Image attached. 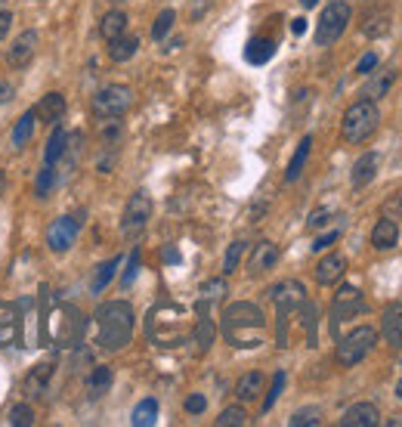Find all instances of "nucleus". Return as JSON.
Returning a JSON list of instances; mask_svg holds the SVG:
<instances>
[{"instance_id": "f257e3e1", "label": "nucleus", "mask_w": 402, "mask_h": 427, "mask_svg": "<svg viewBox=\"0 0 402 427\" xmlns=\"http://www.w3.org/2000/svg\"><path fill=\"white\" fill-rule=\"evenodd\" d=\"M134 338V307L127 300H108L96 310V344L103 350H124Z\"/></svg>"}, {"instance_id": "f03ea898", "label": "nucleus", "mask_w": 402, "mask_h": 427, "mask_svg": "<svg viewBox=\"0 0 402 427\" xmlns=\"http://www.w3.org/2000/svg\"><path fill=\"white\" fill-rule=\"evenodd\" d=\"M263 313L254 304H232L223 313V335L232 347H257L263 340Z\"/></svg>"}, {"instance_id": "7ed1b4c3", "label": "nucleus", "mask_w": 402, "mask_h": 427, "mask_svg": "<svg viewBox=\"0 0 402 427\" xmlns=\"http://www.w3.org/2000/svg\"><path fill=\"white\" fill-rule=\"evenodd\" d=\"M377 124H381V112H377L375 99H359L344 112V121H340V136L344 143L359 146L365 143L368 136H375Z\"/></svg>"}, {"instance_id": "20e7f679", "label": "nucleus", "mask_w": 402, "mask_h": 427, "mask_svg": "<svg viewBox=\"0 0 402 427\" xmlns=\"http://www.w3.org/2000/svg\"><path fill=\"white\" fill-rule=\"evenodd\" d=\"M149 338L158 347H180L189 338L186 329V313L180 307H158L149 316Z\"/></svg>"}, {"instance_id": "39448f33", "label": "nucleus", "mask_w": 402, "mask_h": 427, "mask_svg": "<svg viewBox=\"0 0 402 427\" xmlns=\"http://www.w3.org/2000/svg\"><path fill=\"white\" fill-rule=\"evenodd\" d=\"M350 19H353L350 4H346V0H331V4L319 13V22H316V44L331 46L335 41H340L346 25H350Z\"/></svg>"}, {"instance_id": "423d86ee", "label": "nucleus", "mask_w": 402, "mask_h": 427, "mask_svg": "<svg viewBox=\"0 0 402 427\" xmlns=\"http://www.w3.org/2000/svg\"><path fill=\"white\" fill-rule=\"evenodd\" d=\"M375 344H377V331L371 325H359V329H353L350 335L337 340V362L340 366H359Z\"/></svg>"}, {"instance_id": "0eeeda50", "label": "nucleus", "mask_w": 402, "mask_h": 427, "mask_svg": "<svg viewBox=\"0 0 402 427\" xmlns=\"http://www.w3.org/2000/svg\"><path fill=\"white\" fill-rule=\"evenodd\" d=\"M130 106H134V90L127 84H108V87L96 90V96H93V115L103 121L121 118Z\"/></svg>"}, {"instance_id": "6e6552de", "label": "nucleus", "mask_w": 402, "mask_h": 427, "mask_svg": "<svg viewBox=\"0 0 402 427\" xmlns=\"http://www.w3.org/2000/svg\"><path fill=\"white\" fill-rule=\"evenodd\" d=\"M269 300H273L278 310V347H285V340H288V335H285V329H288V313L294 307L304 304V285L294 282V279L278 282L269 288Z\"/></svg>"}, {"instance_id": "1a4fd4ad", "label": "nucleus", "mask_w": 402, "mask_h": 427, "mask_svg": "<svg viewBox=\"0 0 402 427\" xmlns=\"http://www.w3.org/2000/svg\"><path fill=\"white\" fill-rule=\"evenodd\" d=\"M365 310H368V307H365V298H362V291L353 288V285H344V288L335 294V304H331V331L337 335L340 322L353 319V316L365 313Z\"/></svg>"}, {"instance_id": "9d476101", "label": "nucleus", "mask_w": 402, "mask_h": 427, "mask_svg": "<svg viewBox=\"0 0 402 427\" xmlns=\"http://www.w3.org/2000/svg\"><path fill=\"white\" fill-rule=\"evenodd\" d=\"M152 217V198L149 192H134L127 201V208H124V217H121V232L124 236H136V232L145 229V223H149Z\"/></svg>"}, {"instance_id": "9b49d317", "label": "nucleus", "mask_w": 402, "mask_h": 427, "mask_svg": "<svg viewBox=\"0 0 402 427\" xmlns=\"http://www.w3.org/2000/svg\"><path fill=\"white\" fill-rule=\"evenodd\" d=\"M77 229H81V223H77L74 217H56V220L50 223V229H46V245H50V251L65 254L68 248L74 245Z\"/></svg>"}, {"instance_id": "f8f14e48", "label": "nucleus", "mask_w": 402, "mask_h": 427, "mask_svg": "<svg viewBox=\"0 0 402 427\" xmlns=\"http://www.w3.org/2000/svg\"><path fill=\"white\" fill-rule=\"evenodd\" d=\"M34 53H37V31L28 28V31H22V34L13 41L10 53H6V62H10L13 68H25L28 62L34 59Z\"/></svg>"}, {"instance_id": "ddd939ff", "label": "nucleus", "mask_w": 402, "mask_h": 427, "mask_svg": "<svg viewBox=\"0 0 402 427\" xmlns=\"http://www.w3.org/2000/svg\"><path fill=\"white\" fill-rule=\"evenodd\" d=\"M275 263H278V245L269 242V238H263V242L254 245L251 260H247V273H251V276H263V273H269Z\"/></svg>"}, {"instance_id": "4468645a", "label": "nucleus", "mask_w": 402, "mask_h": 427, "mask_svg": "<svg viewBox=\"0 0 402 427\" xmlns=\"http://www.w3.org/2000/svg\"><path fill=\"white\" fill-rule=\"evenodd\" d=\"M399 245V223L393 217H381L371 229V248L375 251H390V248Z\"/></svg>"}, {"instance_id": "2eb2a0df", "label": "nucleus", "mask_w": 402, "mask_h": 427, "mask_svg": "<svg viewBox=\"0 0 402 427\" xmlns=\"http://www.w3.org/2000/svg\"><path fill=\"white\" fill-rule=\"evenodd\" d=\"M377 418H381V412H377L375 402H356L344 412L340 427H375Z\"/></svg>"}, {"instance_id": "dca6fc26", "label": "nucleus", "mask_w": 402, "mask_h": 427, "mask_svg": "<svg viewBox=\"0 0 402 427\" xmlns=\"http://www.w3.org/2000/svg\"><path fill=\"white\" fill-rule=\"evenodd\" d=\"M381 335H384L387 344H393V347L402 344V300H396V304H390L384 310Z\"/></svg>"}, {"instance_id": "f3484780", "label": "nucleus", "mask_w": 402, "mask_h": 427, "mask_svg": "<svg viewBox=\"0 0 402 427\" xmlns=\"http://www.w3.org/2000/svg\"><path fill=\"white\" fill-rule=\"evenodd\" d=\"M34 115H37V121H44V124L62 121V115H65V96H62V93H46L41 103H37Z\"/></svg>"}, {"instance_id": "a211bd4d", "label": "nucleus", "mask_w": 402, "mask_h": 427, "mask_svg": "<svg viewBox=\"0 0 402 427\" xmlns=\"http://www.w3.org/2000/svg\"><path fill=\"white\" fill-rule=\"evenodd\" d=\"M346 269V260L340 257V254H325L319 260V267H316V282L319 285H335L340 276H344Z\"/></svg>"}, {"instance_id": "6ab92c4d", "label": "nucleus", "mask_w": 402, "mask_h": 427, "mask_svg": "<svg viewBox=\"0 0 402 427\" xmlns=\"http://www.w3.org/2000/svg\"><path fill=\"white\" fill-rule=\"evenodd\" d=\"M309 152H313V136H304L297 143V152L291 155V161H288V170H285V183H294V180H300V174H304V167H306V161H309Z\"/></svg>"}, {"instance_id": "aec40b11", "label": "nucleus", "mask_w": 402, "mask_h": 427, "mask_svg": "<svg viewBox=\"0 0 402 427\" xmlns=\"http://www.w3.org/2000/svg\"><path fill=\"white\" fill-rule=\"evenodd\" d=\"M375 174H377V155L375 152H365V155H359V158H356L350 180H353L356 189H362V186H368L371 180H375Z\"/></svg>"}, {"instance_id": "412c9836", "label": "nucleus", "mask_w": 402, "mask_h": 427, "mask_svg": "<svg viewBox=\"0 0 402 427\" xmlns=\"http://www.w3.org/2000/svg\"><path fill=\"white\" fill-rule=\"evenodd\" d=\"M273 56H275V44L269 41V37H251L245 46V59L251 62V65H266Z\"/></svg>"}, {"instance_id": "4be33fe9", "label": "nucleus", "mask_w": 402, "mask_h": 427, "mask_svg": "<svg viewBox=\"0 0 402 427\" xmlns=\"http://www.w3.org/2000/svg\"><path fill=\"white\" fill-rule=\"evenodd\" d=\"M263 384H266V378H263V371H247V375L238 378V384H235V397L242 400V402L257 400L260 393H263Z\"/></svg>"}, {"instance_id": "5701e85b", "label": "nucleus", "mask_w": 402, "mask_h": 427, "mask_svg": "<svg viewBox=\"0 0 402 427\" xmlns=\"http://www.w3.org/2000/svg\"><path fill=\"white\" fill-rule=\"evenodd\" d=\"M136 50H139V37H134V34H121L115 41H108V56H112V62L134 59Z\"/></svg>"}, {"instance_id": "b1692460", "label": "nucleus", "mask_w": 402, "mask_h": 427, "mask_svg": "<svg viewBox=\"0 0 402 427\" xmlns=\"http://www.w3.org/2000/svg\"><path fill=\"white\" fill-rule=\"evenodd\" d=\"M65 152H68V134H65V127H53L50 139H46V149H44L46 165H56L59 158H65Z\"/></svg>"}, {"instance_id": "393cba45", "label": "nucleus", "mask_w": 402, "mask_h": 427, "mask_svg": "<svg viewBox=\"0 0 402 427\" xmlns=\"http://www.w3.org/2000/svg\"><path fill=\"white\" fill-rule=\"evenodd\" d=\"M155 421H158V400H152V397L139 400L134 415H130V424L134 427H152Z\"/></svg>"}, {"instance_id": "a878e982", "label": "nucleus", "mask_w": 402, "mask_h": 427, "mask_svg": "<svg viewBox=\"0 0 402 427\" xmlns=\"http://www.w3.org/2000/svg\"><path fill=\"white\" fill-rule=\"evenodd\" d=\"M393 84H396V68H381V72H375L368 84V99H381L387 93L393 90Z\"/></svg>"}, {"instance_id": "bb28decb", "label": "nucleus", "mask_w": 402, "mask_h": 427, "mask_svg": "<svg viewBox=\"0 0 402 427\" xmlns=\"http://www.w3.org/2000/svg\"><path fill=\"white\" fill-rule=\"evenodd\" d=\"M118 267H121V257H112V260L99 263V267H96V273H93L90 291H93V294H103V291H105V285L115 279V273H118Z\"/></svg>"}, {"instance_id": "cd10ccee", "label": "nucleus", "mask_w": 402, "mask_h": 427, "mask_svg": "<svg viewBox=\"0 0 402 427\" xmlns=\"http://www.w3.org/2000/svg\"><path fill=\"white\" fill-rule=\"evenodd\" d=\"M115 381V371L108 369V366H96L90 371V378H87V390H90V397H103V393H108V387H112Z\"/></svg>"}, {"instance_id": "c85d7f7f", "label": "nucleus", "mask_w": 402, "mask_h": 427, "mask_svg": "<svg viewBox=\"0 0 402 427\" xmlns=\"http://www.w3.org/2000/svg\"><path fill=\"white\" fill-rule=\"evenodd\" d=\"M99 31H103L105 41H115V37H121L124 31H127V15H124L121 10H112L103 15V25H99Z\"/></svg>"}, {"instance_id": "c756f323", "label": "nucleus", "mask_w": 402, "mask_h": 427, "mask_svg": "<svg viewBox=\"0 0 402 427\" xmlns=\"http://www.w3.org/2000/svg\"><path fill=\"white\" fill-rule=\"evenodd\" d=\"M34 108H28L25 115H22L19 121H15V127H13V146L15 149H22V146H28V139H31V134H34Z\"/></svg>"}, {"instance_id": "7c9ffc66", "label": "nucleus", "mask_w": 402, "mask_h": 427, "mask_svg": "<svg viewBox=\"0 0 402 427\" xmlns=\"http://www.w3.org/2000/svg\"><path fill=\"white\" fill-rule=\"evenodd\" d=\"M19 344V316L6 307V316L0 319V347H10Z\"/></svg>"}, {"instance_id": "2f4dec72", "label": "nucleus", "mask_w": 402, "mask_h": 427, "mask_svg": "<svg viewBox=\"0 0 402 427\" xmlns=\"http://www.w3.org/2000/svg\"><path fill=\"white\" fill-rule=\"evenodd\" d=\"M195 340L201 350H207V347L214 344V322L207 319L205 313V304H198V325H195Z\"/></svg>"}, {"instance_id": "473e14b6", "label": "nucleus", "mask_w": 402, "mask_h": 427, "mask_svg": "<svg viewBox=\"0 0 402 427\" xmlns=\"http://www.w3.org/2000/svg\"><path fill=\"white\" fill-rule=\"evenodd\" d=\"M53 186H56V170H53V165H44L41 170H37L34 196H37V198H46V196L53 192Z\"/></svg>"}, {"instance_id": "72a5a7b5", "label": "nucleus", "mask_w": 402, "mask_h": 427, "mask_svg": "<svg viewBox=\"0 0 402 427\" xmlns=\"http://www.w3.org/2000/svg\"><path fill=\"white\" fill-rule=\"evenodd\" d=\"M245 257V242L242 238H235L229 248H226V257H223V276H232L238 269V263Z\"/></svg>"}, {"instance_id": "f704fd0d", "label": "nucleus", "mask_w": 402, "mask_h": 427, "mask_svg": "<svg viewBox=\"0 0 402 427\" xmlns=\"http://www.w3.org/2000/svg\"><path fill=\"white\" fill-rule=\"evenodd\" d=\"M50 371H53V366H34V371L28 375V381H25V390H28V397H37V393L44 390V384H46V378H50Z\"/></svg>"}, {"instance_id": "c9c22d12", "label": "nucleus", "mask_w": 402, "mask_h": 427, "mask_svg": "<svg viewBox=\"0 0 402 427\" xmlns=\"http://www.w3.org/2000/svg\"><path fill=\"white\" fill-rule=\"evenodd\" d=\"M319 421H322V409L306 406V409H297V412L288 418V427H306V424H319Z\"/></svg>"}, {"instance_id": "e433bc0d", "label": "nucleus", "mask_w": 402, "mask_h": 427, "mask_svg": "<svg viewBox=\"0 0 402 427\" xmlns=\"http://www.w3.org/2000/svg\"><path fill=\"white\" fill-rule=\"evenodd\" d=\"M387 28H390V13H371L365 19V25H362V31L368 37H381V34H387Z\"/></svg>"}, {"instance_id": "4c0bfd02", "label": "nucleus", "mask_w": 402, "mask_h": 427, "mask_svg": "<svg viewBox=\"0 0 402 427\" xmlns=\"http://www.w3.org/2000/svg\"><path fill=\"white\" fill-rule=\"evenodd\" d=\"M247 421V412L242 406H229V409H223L220 418H216V427H242Z\"/></svg>"}, {"instance_id": "58836bf2", "label": "nucleus", "mask_w": 402, "mask_h": 427, "mask_svg": "<svg viewBox=\"0 0 402 427\" xmlns=\"http://www.w3.org/2000/svg\"><path fill=\"white\" fill-rule=\"evenodd\" d=\"M174 19H176L174 10H161L158 13V19H155V25H152V37H155V41H164L167 31L174 28Z\"/></svg>"}, {"instance_id": "ea45409f", "label": "nucleus", "mask_w": 402, "mask_h": 427, "mask_svg": "<svg viewBox=\"0 0 402 427\" xmlns=\"http://www.w3.org/2000/svg\"><path fill=\"white\" fill-rule=\"evenodd\" d=\"M285 381H288V378H285V371L278 369L275 375H273V387H269L266 400H263V412H269V409H273L275 402H278V397H282V390H285Z\"/></svg>"}, {"instance_id": "a19ab883", "label": "nucleus", "mask_w": 402, "mask_h": 427, "mask_svg": "<svg viewBox=\"0 0 402 427\" xmlns=\"http://www.w3.org/2000/svg\"><path fill=\"white\" fill-rule=\"evenodd\" d=\"M10 424H13V427L34 424V409L25 406V402H22V406H13V409H10Z\"/></svg>"}, {"instance_id": "79ce46f5", "label": "nucleus", "mask_w": 402, "mask_h": 427, "mask_svg": "<svg viewBox=\"0 0 402 427\" xmlns=\"http://www.w3.org/2000/svg\"><path fill=\"white\" fill-rule=\"evenodd\" d=\"M201 294H205V300H220L226 294V282L223 279H211V282L201 285Z\"/></svg>"}, {"instance_id": "37998d69", "label": "nucleus", "mask_w": 402, "mask_h": 427, "mask_svg": "<svg viewBox=\"0 0 402 427\" xmlns=\"http://www.w3.org/2000/svg\"><path fill=\"white\" fill-rule=\"evenodd\" d=\"M139 273V251L130 254V263H127V269H124V276H121V285L127 288V285H134V279Z\"/></svg>"}, {"instance_id": "c03bdc74", "label": "nucleus", "mask_w": 402, "mask_h": 427, "mask_svg": "<svg viewBox=\"0 0 402 427\" xmlns=\"http://www.w3.org/2000/svg\"><path fill=\"white\" fill-rule=\"evenodd\" d=\"M207 409V400L201 397V393H192V397H186V412L189 415H201Z\"/></svg>"}, {"instance_id": "a18cd8bd", "label": "nucleus", "mask_w": 402, "mask_h": 427, "mask_svg": "<svg viewBox=\"0 0 402 427\" xmlns=\"http://www.w3.org/2000/svg\"><path fill=\"white\" fill-rule=\"evenodd\" d=\"M340 238V229H331V232H325V236H319L313 242V251H325V248H331Z\"/></svg>"}, {"instance_id": "49530a36", "label": "nucleus", "mask_w": 402, "mask_h": 427, "mask_svg": "<svg viewBox=\"0 0 402 427\" xmlns=\"http://www.w3.org/2000/svg\"><path fill=\"white\" fill-rule=\"evenodd\" d=\"M375 68H377V56H375V53H365V56L359 59V65H356V72H359V75H371Z\"/></svg>"}, {"instance_id": "de8ad7c7", "label": "nucleus", "mask_w": 402, "mask_h": 427, "mask_svg": "<svg viewBox=\"0 0 402 427\" xmlns=\"http://www.w3.org/2000/svg\"><path fill=\"white\" fill-rule=\"evenodd\" d=\"M328 217H331V211H325V208H322V211H313V214H309V220H306V227L309 229H322L325 223H328Z\"/></svg>"}, {"instance_id": "09e8293b", "label": "nucleus", "mask_w": 402, "mask_h": 427, "mask_svg": "<svg viewBox=\"0 0 402 427\" xmlns=\"http://www.w3.org/2000/svg\"><path fill=\"white\" fill-rule=\"evenodd\" d=\"M211 4H214V0H195V4L189 6V19H192V22H198L201 15L211 10Z\"/></svg>"}, {"instance_id": "8fccbe9b", "label": "nucleus", "mask_w": 402, "mask_h": 427, "mask_svg": "<svg viewBox=\"0 0 402 427\" xmlns=\"http://www.w3.org/2000/svg\"><path fill=\"white\" fill-rule=\"evenodd\" d=\"M390 211H393V220H399V214H402V196H393V198L384 205V214H390Z\"/></svg>"}, {"instance_id": "3c124183", "label": "nucleus", "mask_w": 402, "mask_h": 427, "mask_svg": "<svg viewBox=\"0 0 402 427\" xmlns=\"http://www.w3.org/2000/svg\"><path fill=\"white\" fill-rule=\"evenodd\" d=\"M10 25H13V13L10 10H0V41L10 34Z\"/></svg>"}, {"instance_id": "603ef678", "label": "nucleus", "mask_w": 402, "mask_h": 427, "mask_svg": "<svg viewBox=\"0 0 402 427\" xmlns=\"http://www.w3.org/2000/svg\"><path fill=\"white\" fill-rule=\"evenodd\" d=\"M13 96H15L13 84H10V81H0V106H4V103H10Z\"/></svg>"}, {"instance_id": "864d4df0", "label": "nucleus", "mask_w": 402, "mask_h": 427, "mask_svg": "<svg viewBox=\"0 0 402 427\" xmlns=\"http://www.w3.org/2000/svg\"><path fill=\"white\" fill-rule=\"evenodd\" d=\"M304 31H306V19H294V22H291V34H297V37H300Z\"/></svg>"}, {"instance_id": "5fc2aeb1", "label": "nucleus", "mask_w": 402, "mask_h": 427, "mask_svg": "<svg viewBox=\"0 0 402 427\" xmlns=\"http://www.w3.org/2000/svg\"><path fill=\"white\" fill-rule=\"evenodd\" d=\"M164 260H170V263H176V260H180V254H176V251H174V248H167V251H164Z\"/></svg>"}, {"instance_id": "6e6d98bb", "label": "nucleus", "mask_w": 402, "mask_h": 427, "mask_svg": "<svg viewBox=\"0 0 402 427\" xmlns=\"http://www.w3.org/2000/svg\"><path fill=\"white\" fill-rule=\"evenodd\" d=\"M4 192H6V174L0 170V198H4Z\"/></svg>"}, {"instance_id": "4d7b16f0", "label": "nucleus", "mask_w": 402, "mask_h": 427, "mask_svg": "<svg viewBox=\"0 0 402 427\" xmlns=\"http://www.w3.org/2000/svg\"><path fill=\"white\" fill-rule=\"evenodd\" d=\"M300 4H304V6H316V4H319V0H300Z\"/></svg>"}, {"instance_id": "13d9d810", "label": "nucleus", "mask_w": 402, "mask_h": 427, "mask_svg": "<svg viewBox=\"0 0 402 427\" xmlns=\"http://www.w3.org/2000/svg\"><path fill=\"white\" fill-rule=\"evenodd\" d=\"M396 397H399V400H402V381H399V384H396Z\"/></svg>"}, {"instance_id": "bf43d9fd", "label": "nucleus", "mask_w": 402, "mask_h": 427, "mask_svg": "<svg viewBox=\"0 0 402 427\" xmlns=\"http://www.w3.org/2000/svg\"><path fill=\"white\" fill-rule=\"evenodd\" d=\"M112 4H124V0H112Z\"/></svg>"}]
</instances>
